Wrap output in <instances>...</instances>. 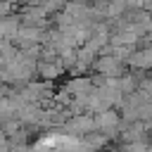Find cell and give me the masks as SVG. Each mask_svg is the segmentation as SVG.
Returning <instances> with one entry per match:
<instances>
[{"label":"cell","instance_id":"cell-1","mask_svg":"<svg viewBox=\"0 0 152 152\" xmlns=\"http://www.w3.org/2000/svg\"><path fill=\"white\" fill-rule=\"evenodd\" d=\"M93 121H95V131L107 135V138H114L119 135V128H121V116L114 112V109H102L97 114H93Z\"/></svg>","mask_w":152,"mask_h":152},{"label":"cell","instance_id":"cell-2","mask_svg":"<svg viewBox=\"0 0 152 152\" xmlns=\"http://www.w3.org/2000/svg\"><path fill=\"white\" fill-rule=\"evenodd\" d=\"M64 128L66 131H71V133H76V135H88V133H95V121H93V114H86V112H81V114H71L66 121H64Z\"/></svg>","mask_w":152,"mask_h":152}]
</instances>
